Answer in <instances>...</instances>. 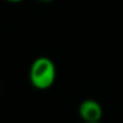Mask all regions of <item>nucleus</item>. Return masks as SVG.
Masks as SVG:
<instances>
[{"label":"nucleus","mask_w":123,"mask_h":123,"mask_svg":"<svg viewBox=\"0 0 123 123\" xmlns=\"http://www.w3.org/2000/svg\"><path fill=\"white\" fill-rule=\"evenodd\" d=\"M5 1H9V3H21V1H24V0H5Z\"/></svg>","instance_id":"3"},{"label":"nucleus","mask_w":123,"mask_h":123,"mask_svg":"<svg viewBox=\"0 0 123 123\" xmlns=\"http://www.w3.org/2000/svg\"><path fill=\"white\" fill-rule=\"evenodd\" d=\"M83 123H101V122L99 121V122H83Z\"/></svg>","instance_id":"5"},{"label":"nucleus","mask_w":123,"mask_h":123,"mask_svg":"<svg viewBox=\"0 0 123 123\" xmlns=\"http://www.w3.org/2000/svg\"><path fill=\"white\" fill-rule=\"evenodd\" d=\"M37 1H40V3H49V1H52V0H37Z\"/></svg>","instance_id":"4"},{"label":"nucleus","mask_w":123,"mask_h":123,"mask_svg":"<svg viewBox=\"0 0 123 123\" xmlns=\"http://www.w3.org/2000/svg\"><path fill=\"white\" fill-rule=\"evenodd\" d=\"M55 76V65L48 57H39L33 62L29 70V80L36 89L43 91L49 88L54 83Z\"/></svg>","instance_id":"1"},{"label":"nucleus","mask_w":123,"mask_h":123,"mask_svg":"<svg viewBox=\"0 0 123 123\" xmlns=\"http://www.w3.org/2000/svg\"><path fill=\"white\" fill-rule=\"evenodd\" d=\"M80 117L83 122H99L103 117V107L94 99H86L79 107Z\"/></svg>","instance_id":"2"}]
</instances>
